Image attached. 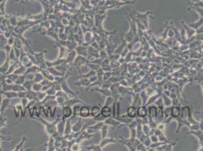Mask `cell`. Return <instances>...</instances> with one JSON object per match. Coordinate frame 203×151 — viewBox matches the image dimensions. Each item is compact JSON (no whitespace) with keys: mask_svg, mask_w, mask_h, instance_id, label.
Wrapping results in <instances>:
<instances>
[{"mask_svg":"<svg viewBox=\"0 0 203 151\" xmlns=\"http://www.w3.org/2000/svg\"><path fill=\"white\" fill-rule=\"evenodd\" d=\"M25 81H26L25 74L20 75L18 77H17V79L16 80V81L15 82V83L19 84V85H23V84H24V82H25Z\"/></svg>","mask_w":203,"mask_h":151,"instance_id":"cell-37","label":"cell"},{"mask_svg":"<svg viewBox=\"0 0 203 151\" xmlns=\"http://www.w3.org/2000/svg\"><path fill=\"white\" fill-rule=\"evenodd\" d=\"M15 39H16V36H15V34H13L12 36H10V37L7 39V44L13 47L14 43H15Z\"/></svg>","mask_w":203,"mask_h":151,"instance_id":"cell-38","label":"cell"},{"mask_svg":"<svg viewBox=\"0 0 203 151\" xmlns=\"http://www.w3.org/2000/svg\"><path fill=\"white\" fill-rule=\"evenodd\" d=\"M25 76H26V80H34L35 73H25Z\"/></svg>","mask_w":203,"mask_h":151,"instance_id":"cell-45","label":"cell"},{"mask_svg":"<svg viewBox=\"0 0 203 151\" xmlns=\"http://www.w3.org/2000/svg\"><path fill=\"white\" fill-rule=\"evenodd\" d=\"M6 56H8V57L9 58V61H10V63H13V62H15V61H18L16 57V54H15V50H14V48L12 47L11 50H10L9 53L8 54H6Z\"/></svg>","mask_w":203,"mask_h":151,"instance_id":"cell-24","label":"cell"},{"mask_svg":"<svg viewBox=\"0 0 203 151\" xmlns=\"http://www.w3.org/2000/svg\"><path fill=\"white\" fill-rule=\"evenodd\" d=\"M12 91H14V92H16L18 93L20 92H22V91H25V89H24V87L23 86V85H19V84L14 83L13 85H12Z\"/></svg>","mask_w":203,"mask_h":151,"instance_id":"cell-26","label":"cell"},{"mask_svg":"<svg viewBox=\"0 0 203 151\" xmlns=\"http://www.w3.org/2000/svg\"><path fill=\"white\" fill-rule=\"evenodd\" d=\"M12 108H13L14 112H15V117H16V118L18 119V121L16 122L17 124V122H20V121L21 120L22 118H24V108H23V106L21 104V103L20 104H16L15 105V106H12Z\"/></svg>","mask_w":203,"mask_h":151,"instance_id":"cell-4","label":"cell"},{"mask_svg":"<svg viewBox=\"0 0 203 151\" xmlns=\"http://www.w3.org/2000/svg\"><path fill=\"white\" fill-rule=\"evenodd\" d=\"M7 126V118L5 114H0V129Z\"/></svg>","mask_w":203,"mask_h":151,"instance_id":"cell-29","label":"cell"},{"mask_svg":"<svg viewBox=\"0 0 203 151\" xmlns=\"http://www.w3.org/2000/svg\"><path fill=\"white\" fill-rule=\"evenodd\" d=\"M82 103H78V104L74 105V106L72 107L73 109V115L75 116H79L80 115V108L82 107Z\"/></svg>","mask_w":203,"mask_h":151,"instance_id":"cell-31","label":"cell"},{"mask_svg":"<svg viewBox=\"0 0 203 151\" xmlns=\"http://www.w3.org/2000/svg\"><path fill=\"white\" fill-rule=\"evenodd\" d=\"M180 109L178 108H177V107H175L172 109V110H171V114H172L173 117H178V116L180 115Z\"/></svg>","mask_w":203,"mask_h":151,"instance_id":"cell-44","label":"cell"},{"mask_svg":"<svg viewBox=\"0 0 203 151\" xmlns=\"http://www.w3.org/2000/svg\"><path fill=\"white\" fill-rule=\"evenodd\" d=\"M10 105H11V99L3 97L1 105H0V114H5L6 110L9 108Z\"/></svg>","mask_w":203,"mask_h":151,"instance_id":"cell-6","label":"cell"},{"mask_svg":"<svg viewBox=\"0 0 203 151\" xmlns=\"http://www.w3.org/2000/svg\"><path fill=\"white\" fill-rule=\"evenodd\" d=\"M26 70H27V67L24 65L21 64L20 66H17V67L15 69V71H14V73L17 75H24L26 73Z\"/></svg>","mask_w":203,"mask_h":151,"instance_id":"cell-23","label":"cell"},{"mask_svg":"<svg viewBox=\"0 0 203 151\" xmlns=\"http://www.w3.org/2000/svg\"><path fill=\"white\" fill-rule=\"evenodd\" d=\"M46 70H48L49 72L52 75H53L54 76H64L66 73H62V72L59 71V70L57 69L55 66H50V67H46Z\"/></svg>","mask_w":203,"mask_h":151,"instance_id":"cell-16","label":"cell"},{"mask_svg":"<svg viewBox=\"0 0 203 151\" xmlns=\"http://www.w3.org/2000/svg\"><path fill=\"white\" fill-rule=\"evenodd\" d=\"M65 61V59H61L58 58L55 59V61H46L45 60V64H46L47 67H50V66H56L58 65L62 64Z\"/></svg>","mask_w":203,"mask_h":151,"instance_id":"cell-15","label":"cell"},{"mask_svg":"<svg viewBox=\"0 0 203 151\" xmlns=\"http://www.w3.org/2000/svg\"><path fill=\"white\" fill-rule=\"evenodd\" d=\"M80 143H77V142H74L72 145H71V148H70V150L72 151H78L80 150Z\"/></svg>","mask_w":203,"mask_h":151,"instance_id":"cell-42","label":"cell"},{"mask_svg":"<svg viewBox=\"0 0 203 151\" xmlns=\"http://www.w3.org/2000/svg\"><path fill=\"white\" fill-rule=\"evenodd\" d=\"M7 44V39L5 37L4 35H0V50L2 48Z\"/></svg>","mask_w":203,"mask_h":151,"instance_id":"cell-39","label":"cell"},{"mask_svg":"<svg viewBox=\"0 0 203 151\" xmlns=\"http://www.w3.org/2000/svg\"><path fill=\"white\" fill-rule=\"evenodd\" d=\"M34 80H26V81L24 82V84H23V86L24 87V89H25V90L27 91H30V90H32V86H33V84H34Z\"/></svg>","mask_w":203,"mask_h":151,"instance_id":"cell-27","label":"cell"},{"mask_svg":"<svg viewBox=\"0 0 203 151\" xmlns=\"http://www.w3.org/2000/svg\"><path fill=\"white\" fill-rule=\"evenodd\" d=\"M136 113H137V110H136V109L134 108V107H130V108H129L128 110H127V114H128L129 117H135Z\"/></svg>","mask_w":203,"mask_h":151,"instance_id":"cell-36","label":"cell"},{"mask_svg":"<svg viewBox=\"0 0 203 151\" xmlns=\"http://www.w3.org/2000/svg\"><path fill=\"white\" fill-rule=\"evenodd\" d=\"M62 119H67L73 116V109L71 107L64 105L62 107Z\"/></svg>","mask_w":203,"mask_h":151,"instance_id":"cell-5","label":"cell"},{"mask_svg":"<svg viewBox=\"0 0 203 151\" xmlns=\"http://www.w3.org/2000/svg\"><path fill=\"white\" fill-rule=\"evenodd\" d=\"M65 123H66V119H59V122H58L56 128H57V132L58 134L61 136H64V128H65Z\"/></svg>","mask_w":203,"mask_h":151,"instance_id":"cell-7","label":"cell"},{"mask_svg":"<svg viewBox=\"0 0 203 151\" xmlns=\"http://www.w3.org/2000/svg\"><path fill=\"white\" fill-rule=\"evenodd\" d=\"M48 52L47 49H44L43 51H40V52H33V54L35 56L36 60V62H37V65L40 66L41 69H46V64H45V60L44 58V54Z\"/></svg>","mask_w":203,"mask_h":151,"instance_id":"cell-2","label":"cell"},{"mask_svg":"<svg viewBox=\"0 0 203 151\" xmlns=\"http://www.w3.org/2000/svg\"><path fill=\"white\" fill-rule=\"evenodd\" d=\"M3 33H4V31H3L1 29V27H0V35H3Z\"/></svg>","mask_w":203,"mask_h":151,"instance_id":"cell-48","label":"cell"},{"mask_svg":"<svg viewBox=\"0 0 203 151\" xmlns=\"http://www.w3.org/2000/svg\"><path fill=\"white\" fill-rule=\"evenodd\" d=\"M10 65H11V63H10L9 58L8 57V56H6V61H5L4 63L0 66V74L2 76L6 75V73L8 72V69H9Z\"/></svg>","mask_w":203,"mask_h":151,"instance_id":"cell-10","label":"cell"},{"mask_svg":"<svg viewBox=\"0 0 203 151\" xmlns=\"http://www.w3.org/2000/svg\"><path fill=\"white\" fill-rule=\"evenodd\" d=\"M66 100H67V98L64 97H55V101H56L58 107H60V108H62L63 106H64Z\"/></svg>","mask_w":203,"mask_h":151,"instance_id":"cell-28","label":"cell"},{"mask_svg":"<svg viewBox=\"0 0 203 151\" xmlns=\"http://www.w3.org/2000/svg\"><path fill=\"white\" fill-rule=\"evenodd\" d=\"M89 82L88 80H87L86 78H82L81 80H79V81H77V82H75L74 85H79V86H87V85H88Z\"/></svg>","mask_w":203,"mask_h":151,"instance_id":"cell-35","label":"cell"},{"mask_svg":"<svg viewBox=\"0 0 203 151\" xmlns=\"http://www.w3.org/2000/svg\"><path fill=\"white\" fill-rule=\"evenodd\" d=\"M111 113V110L109 107L104 106L101 109V114L102 115L103 117H105V118H107V117H110Z\"/></svg>","mask_w":203,"mask_h":151,"instance_id":"cell-21","label":"cell"},{"mask_svg":"<svg viewBox=\"0 0 203 151\" xmlns=\"http://www.w3.org/2000/svg\"><path fill=\"white\" fill-rule=\"evenodd\" d=\"M43 79H44V76H43V75L42 74L41 72H37V73H35L34 82H40L41 81H43Z\"/></svg>","mask_w":203,"mask_h":151,"instance_id":"cell-32","label":"cell"},{"mask_svg":"<svg viewBox=\"0 0 203 151\" xmlns=\"http://www.w3.org/2000/svg\"><path fill=\"white\" fill-rule=\"evenodd\" d=\"M91 114V110H90V108L87 106H82L80 108V117L81 118H88Z\"/></svg>","mask_w":203,"mask_h":151,"instance_id":"cell-14","label":"cell"},{"mask_svg":"<svg viewBox=\"0 0 203 151\" xmlns=\"http://www.w3.org/2000/svg\"><path fill=\"white\" fill-rule=\"evenodd\" d=\"M101 114V108L98 106H94L92 107V109H91V115L92 116L95 118H97L100 116Z\"/></svg>","mask_w":203,"mask_h":151,"instance_id":"cell-22","label":"cell"},{"mask_svg":"<svg viewBox=\"0 0 203 151\" xmlns=\"http://www.w3.org/2000/svg\"><path fill=\"white\" fill-rule=\"evenodd\" d=\"M60 23L63 27H68L70 24L69 20H68V18H66V17H62V18L61 19Z\"/></svg>","mask_w":203,"mask_h":151,"instance_id":"cell-43","label":"cell"},{"mask_svg":"<svg viewBox=\"0 0 203 151\" xmlns=\"http://www.w3.org/2000/svg\"><path fill=\"white\" fill-rule=\"evenodd\" d=\"M45 150L48 151H54L56 150L55 147V139L52 136L49 135V140L47 143L45 144Z\"/></svg>","mask_w":203,"mask_h":151,"instance_id":"cell-11","label":"cell"},{"mask_svg":"<svg viewBox=\"0 0 203 151\" xmlns=\"http://www.w3.org/2000/svg\"><path fill=\"white\" fill-rule=\"evenodd\" d=\"M40 72H41L42 74L43 75L45 79H46V80H48L50 82H54V80H55V76L51 74L46 69H41Z\"/></svg>","mask_w":203,"mask_h":151,"instance_id":"cell-18","label":"cell"},{"mask_svg":"<svg viewBox=\"0 0 203 151\" xmlns=\"http://www.w3.org/2000/svg\"><path fill=\"white\" fill-rule=\"evenodd\" d=\"M2 95L4 98H9V99H14V98H18V93L14 91H8V92H2Z\"/></svg>","mask_w":203,"mask_h":151,"instance_id":"cell-19","label":"cell"},{"mask_svg":"<svg viewBox=\"0 0 203 151\" xmlns=\"http://www.w3.org/2000/svg\"><path fill=\"white\" fill-rule=\"evenodd\" d=\"M33 119H36V121L40 122V123H41L43 126H44L45 132L47 133V135H51V136L54 137V136H55V135H59V134H58V132H57L56 126H57L58 122H59V120L61 118H57L56 119H55V120H54L53 122H48V121H46L45 119L42 118V117H34Z\"/></svg>","mask_w":203,"mask_h":151,"instance_id":"cell-1","label":"cell"},{"mask_svg":"<svg viewBox=\"0 0 203 151\" xmlns=\"http://www.w3.org/2000/svg\"><path fill=\"white\" fill-rule=\"evenodd\" d=\"M138 115L139 117H143L146 115V109L144 108V107H141L138 109Z\"/></svg>","mask_w":203,"mask_h":151,"instance_id":"cell-40","label":"cell"},{"mask_svg":"<svg viewBox=\"0 0 203 151\" xmlns=\"http://www.w3.org/2000/svg\"><path fill=\"white\" fill-rule=\"evenodd\" d=\"M2 140L0 138V151L2 150Z\"/></svg>","mask_w":203,"mask_h":151,"instance_id":"cell-47","label":"cell"},{"mask_svg":"<svg viewBox=\"0 0 203 151\" xmlns=\"http://www.w3.org/2000/svg\"><path fill=\"white\" fill-rule=\"evenodd\" d=\"M13 48H14V50H15V54H16L17 58V60H19V57H20V56H21V54L22 49H19V48H15V47H13Z\"/></svg>","mask_w":203,"mask_h":151,"instance_id":"cell-46","label":"cell"},{"mask_svg":"<svg viewBox=\"0 0 203 151\" xmlns=\"http://www.w3.org/2000/svg\"><path fill=\"white\" fill-rule=\"evenodd\" d=\"M47 94L45 92H36V101H40V102H41L42 101H43L44 98L46 97Z\"/></svg>","mask_w":203,"mask_h":151,"instance_id":"cell-33","label":"cell"},{"mask_svg":"<svg viewBox=\"0 0 203 151\" xmlns=\"http://www.w3.org/2000/svg\"><path fill=\"white\" fill-rule=\"evenodd\" d=\"M60 86H61V89H62V90L64 91V92L68 94V96L69 98L78 97V93L73 92L72 89L69 87V85H68L67 82V80L63 81L62 83L60 84Z\"/></svg>","mask_w":203,"mask_h":151,"instance_id":"cell-3","label":"cell"},{"mask_svg":"<svg viewBox=\"0 0 203 151\" xmlns=\"http://www.w3.org/2000/svg\"><path fill=\"white\" fill-rule=\"evenodd\" d=\"M26 140H27V137H25V136H24L22 138V139L21 140V141L19 142V144H17L16 146H15V149H14V151H20V150H23V146H24V143H25L26 142Z\"/></svg>","mask_w":203,"mask_h":151,"instance_id":"cell-25","label":"cell"},{"mask_svg":"<svg viewBox=\"0 0 203 151\" xmlns=\"http://www.w3.org/2000/svg\"><path fill=\"white\" fill-rule=\"evenodd\" d=\"M82 127H83V125H82L81 122V117H80L79 119L74 124L72 125V132H78V131H80L81 130Z\"/></svg>","mask_w":203,"mask_h":151,"instance_id":"cell-17","label":"cell"},{"mask_svg":"<svg viewBox=\"0 0 203 151\" xmlns=\"http://www.w3.org/2000/svg\"><path fill=\"white\" fill-rule=\"evenodd\" d=\"M20 100H21V104L22 105L23 108H27V106L28 105L29 101H30V100L28 99V98H20Z\"/></svg>","mask_w":203,"mask_h":151,"instance_id":"cell-41","label":"cell"},{"mask_svg":"<svg viewBox=\"0 0 203 151\" xmlns=\"http://www.w3.org/2000/svg\"><path fill=\"white\" fill-rule=\"evenodd\" d=\"M42 87H43V85H41V83H40V82H34V84H33V86H32V90L34 91V92H41Z\"/></svg>","mask_w":203,"mask_h":151,"instance_id":"cell-34","label":"cell"},{"mask_svg":"<svg viewBox=\"0 0 203 151\" xmlns=\"http://www.w3.org/2000/svg\"><path fill=\"white\" fill-rule=\"evenodd\" d=\"M78 103H82V104L83 103V104H84V103H83V101H80V99H78V97H73V98H68V99L65 101L64 105H67V106H70L72 108L73 106L78 104Z\"/></svg>","mask_w":203,"mask_h":151,"instance_id":"cell-12","label":"cell"},{"mask_svg":"<svg viewBox=\"0 0 203 151\" xmlns=\"http://www.w3.org/2000/svg\"><path fill=\"white\" fill-rule=\"evenodd\" d=\"M13 47H15V48H19V49L24 48V45H23V43L21 42V40L20 38L17 37L16 36V39H15V43H14Z\"/></svg>","mask_w":203,"mask_h":151,"instance_id":"cell-30","label":"cell"},{"mask_svg":"<svg viewBox=\"0 0 203 151\" xmlns=\"http://www.w3.org/2000/svg\"><path fill=\"white\" fill-rule=\"evenodd\" d=\"M72 133V124L71 123L69 118L66 119V123H65V128H64V136L65 135H70Z\"/></svg>","mask_w":203,"mask_h":151,"instance_id":"cell-20","label":"cell"},{"mask_svg":"<svg viewBox=\"0 0 203 151\" xmlns=\"http://www.w3.org/2000/svg\"><path fill=\"white\" fill-rule=\"evenodd\" d=\"M85 63H86L85 57H83V56L78 54V56L76 57V58H75L74 61H73L72 65L73 66V67H75L78 69V68H80L82 65L84 64Z\"/></svg>","mask_w":203,"mask_h":151,"instance_id":"cell-9","label":"cell"},{"mask_svg":"<svg viewBox=\"0 0 203 151\" xmlns=\"http://www.w3.org/2000/svg\"><path fill=\"white\" fill-rule=\"evenodd\" d=\"M58 47H59V50L58 58L65 59L66 57H67L68 52H69L71 50H69L68 48L63 46V45H62L61 44H59V43H58Z\"/></svg>","mask_w":203,"mask_h":151,"instance_id":"cell-8","label":"cell"},{"mask_svg":"<svg viewBox=\"0 0 203 151\" xmlns=\"http://www.w3.org/2000/svg\"><path fill=\"white\" fill-rule=\"evenodd\" d=\"M78 56V53H77L76 50L75 49H73V50H71L69 52H68L67 57L65 58V61L69 64H72L74 59L76 58V57Z\"/></svg>","mask_w":203,"mask_h":151,"instance_id":"cell-13","label":"cell"}]
</instances>
